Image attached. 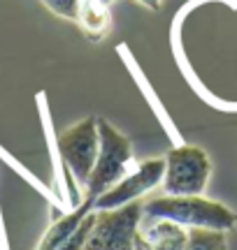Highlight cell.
<instances>
[{
	"label": "cell",
	"instance_id": "6da1fadb",
	"mask_svg": "<svg viewBox=\"0 0 237 250\" xmlns=\"http://www.w3.org/2000/svg\"><path fill=\"white\" fill-rule=\"evenodd\" d=\"M144 218H165L184 227H207L230 232L237 227V213L230 206L202 195H154L142 202Z\"/></svg>",
	"mask_w": 237,
	"mask_h": 250
},
{
	"label": "cell",
	"instance_id": "7a4b0ae2",
	"mask_svg": "<svg viewBox=\"0 0 237 250\" xmlns=\"http://www.w3.org/2000/svg\"><path fill=\"white\" fill-rule=\"evenodd\" d=\"M98 130H100V151L89 183L84 188V199L91 202H95L105 190L118 183L133 167V144L126 134H121L105 118H98Z\"/></svg>",
	"mask_w": 237,
	"mask_h": 250
},
{
	"label": "cell",
	"instance_id": "3957f363",
	"mask_svg": "<svg viewBox=\"0 0 237 250\" xmlns=\"http://www.w3.org/2000/svg\"><path fill=\"white\" fill-rule=\"evenodd\" d=\"M56 148L63 160L68 174L72 176L77 186L86 188L89 176H91L98 151H100V130H98V118H82L79 123L65 127L56 139Z\"/></svg>",
	"mask_w": 237,
	"mask_h": 250
},
{
	"label": "cell",
	"instance_id": "277c9868",
	"mask_svg": "<svg viewBox=\"0 0 237 250\" xmlns=\"http://www.w3.org/2000/svg\"><path fill=\"white\" fill-rule=\"evenodd\" d=\"M210 176V155L200 146L182 144L165 155V176L161 188L165 195H202L207 190Z\"/></svg>",
	"mask_w": 237,
	"mask_h": 250
},
{
	"label": "cell",
	"instance_id": "5b68a950",
	"mask_svg": "<svg viewBox=\"0 0 237 250\" xmlns=\"http://www.w3.org/2000/svg\"><path fill=\"white\" fill-rule=\"evenodd\" d=\"M142 218L144 211L140 199L118 208L95 211V225L84 250H135Z\"/></svg>",
	"mask_w": 237,
	"mask_h": 250
},
{
	"label": "cell",
	"instance_id": "8992f818",
	"mask_svg": "<svg viewBox=\"0 0 237 250\" xmlns=\"http://www.w3.org/2000/svg\"><path fill=\"white\" fill-rule=\"evenodd\" d=\"M165 176V158H154V160H144L135 165V169L128 171L123 179L114 183L110 190H105L95 202L93 208L95 211H107V208H118L130 202H137L144 195L163 183Z\"/></svg>",
	"mask_w": 237,
	"mask_h": 250
},
{
	"label": "cell",
	"instance_id": "52a82bcc",
	"mask_svg": "<svg viewBox=\"0 0 237 250\" xmlns=\"http://www.w3.org/2000/svg\"><path fill=\"white\" fill-rule=\"evenodd\" d=\"M140 236L149 250H184L189 239V227L165 220V218H142Z\"/></svg>",
	"mask_w": 237,
	"mask_h": 250
},
{
	"label": "cell",
	"instance_id": "ba28073f",
	"mask_svg": "<svg viewBox=\"0 0 237 250\" xmlns=\"http://www.w3.org/2000/svg\"><path fill=\"white\" fill-rule=\"evenodd\" d=\"M91 211H93V202L91 199H84L82 204L74 206L72 211L58 215L54 223L49 225V229H47L45 236L40 239V243H37L35 250H58L65 241H68V236L79 227V223H82Z\"/></svg>",
	"mask_w": 237,
	"mask_h": 250
},
{
	"label": "cell",
	"instance_id": "9c48e42d",
	"mask_svg": "<svg viewBox=\"0 0 237 250\" xmlns=\"http://www.w3.org/2000/svg\"><path fill=\"white\" fill-rule=\"evenodd\" d=\"M110 5L105 2H95V0H82L79 5V14H77V23L91 40H100L107 30H110Z\"/></svg>",
	"mask_w": 237,
	"mask_h": 250
},
{
	"label": "cell",
	"instance_id": "30bf717a",
	"mask_svg": "<svg viewBox=\"0 0 237 250\" xmlns=\"http://www.w3.org/2000/svg\"><path fill=\"white\" fill-rule=\"evenodd\" d=\"M228 232L221 229H207V227H191L186 248L184 250H228Z\"/></svg>",
	"mask_w": 237,
	"mask_h": 250
},
{
	"label": "cell",
	"instance_id": "8fae6325",
	"mask_svg": "<svg viewBox=\"0 0 237 250\" xmlns=\"http://www.w3.org/2000/svg\"><path fill=\"white\" fill-rule=\"evenodd\" d=\"M93 225H95V208L79 223V227L68 236V241H65L58 250H84V246L89 241V234H91V229H93Z\"/></svg>",
	"mask_w": 237,
	"mask_h": 250
},
{
	"label": "cell",
	"instance_id": "7c38bea8",
	"mask_svg": "<svg viewBox=\"0 0 237 250\" xmlns=\"http://www.w3.org/2000/svg\"><path fill=\"white\" fill-rule=\"evenodd\" d=\"M45 7L49 12H54L56 17L70 19V21H77V14H79V5L82 0H42Z\"/></svg>",
	"mask_w": 237,
	"mask_h": 250
},
{
	"label": "cell",
	"instance_id": "4fadbf2b",
	"mask_svg": "<svg viewBox=\"0 0 237 250\" xmlns=\"http://www.w3.org/2000/svg\"><path fill=\"white\" fill-rule=\"evenodd\" d=\"M140 5H144L149 9H161V0H137Z\"/></svg>",
	"mask_w": 237,
	"mask_h": 250
},
{
	"label": "cell",
	"instance_id": "5bb4252c",
	"mask_svg": "<svg viewBox=\"0 0 237 250\" xmlns=\"http://www.w3.org/2000/svg\"><path fill=\"white\" fill-rule=\"evenodd\" d=\"M135 250H149V246H146V243L142 241V236H137V246H135Z\"/></svg>",
	"mask_w": 237,
	"mask_h": 250
},
{
	"label": "cell",
	"instance_id": "9a60e30c",
	"mask_svg": "<svg viewBox=\"0 0 237 250\" xmlns=\"http://www.w3.org/2000/svg\"><path fill=\"white\" fill-rule=\"evenodd\" d=\"M95 2H105V5H110V2H114V0H95Z\"/></svg>",
	"mask_w": 237,
	"mask_h": 250
}]
</instances>
